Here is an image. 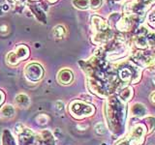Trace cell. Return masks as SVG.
I'll use <instances>...</instances> for the list:
<instances>
[{"label": "cell", "instance_id": "e0dca14e", "mask_svg": "<svg viewBox=\"0 0 155 145\" xmlns=\"http://www.w3.org/2000/svg\"><path fill=\"white\" fill-rule=\"evenodd\" d=\"M65 34H66V29L64 26L62 25H57L53 28V31H52V35L55 39H63L65 37Z\"/></svg>", "mask_w": 155, "mask_h": 145}, {"label": "cell", "instance_id": "9a60e30c", "mask_svg": "<svg viewBox=\"0 0 155 145\" xmlns=\"http://www.w3.org/2000/svg\"><path fill=\"white\" fill-rule=\"evenodd\" d=\"M2 145H17L11 132L7 129H5L2 134Z\"/></svg>", "mask_w": 155, "mask_h": 145}, {"label": "cell", "instance_id": "9c48e42d", "mask_svg": "<svg viewBox=\"0 0 155 145\" xmlns=\"http://www.w3.org/2000/svg\"><path fill=\"white\" fill-rule=\"evenodd\" d=\"M34 134L28 128H24L21 133L18 134V144L19 145H31L34 142Z\"/></svg>", "mask_w": 155, "mask_h": 145}, {"label": "cell", "instance_id": "7c38bea8", "mask_svg": "<svg viewBox=\"0 0 155 145\" xmlns=\"http://www.w3.org/2000/svg\"><path fill=\"white\" fill-rule=\"evenodd\" d=\"M38 145H55V140L50 130H43L37 138Z\"/></svg>", "mask_w": 155, "mask_h": 145}, {"label": "cell", "instance_id": "5b68a950", "mask_svg": "<svg viewBox=\"0 0 155 145\" xmlns=\"http://www.w3.org/2000/svg\"><path fill=\"white\" fill-rule=\"evenodd\" d=\"M45 75V70L39 63H29L24 69V76L29 81H40Z\"/></svg>", "mask_w": 155, "mask_h": 145}, {"label": "cell", "instance_id": "ac0fdd59", "mask_svg": "<svg viewBox=\"0 0 155 145\" xmlns=\"http://www.w3.org/2000/svg\"><path fill=\"white\" fill-rule=\"evenodd\" d=\"M74 7L80 10H87L90 8L89 0H73L72 1Z\"/></svg>", "mask_w": 155, "mask_h": 145}, {"label": "cell", "instance_id": "836d02e7", "mask_svg": "<svg viewBox=\"0 0 155 145\" xmlns=\"http://www.w3.org/2000/svg\"><path fill=\"white\" fill-rule=\"evenodd\" d=\"M152 80H153V83L155 84V76H153V79H152Z\"/></svg>", "mask_w": 155, "mask_h": 145}, {"label": "cell", "instance_id": "6da1fadb", "mask_svg": "<svg viewBox=\"0 0 155 145\" xmlns=\"http://www.w3.org/2000/svg\"><path fill=\"white\" fill-rule=\"evenodd\" d=\"M91 24L94 34L92 36V43L97 46L106 45L111 38L114 37V33L111 31L110 26L108 21L98 16H92Z\"/></svg>", "mask_w": 155, "mask_h": 145}, {"label": "cell", "instance_id": "277c9868", "mask_svg": "<svg viewBox=\"0 0 155 145\" xmlns=\"http://www.w3.org/2000/svg\"><path fill=\"white\" fill-rule=\"evenodd\" d=\"M69 111L73 117L77 119H82L87 116L93 115L95 112V108L93 105H91L84 102L79 100L73 101L69 105Z\"/></svg>", "mask_w": 155, "mask_h": 145}, {"label": "cell", "instance_id": "30bf717a", "mask_svg": "<svg viewBox=\"0 0 155 145\" xmlns=\"http://www.w3.org/2000/svg\"><path fill=\"white\" fill-rule=\"evenodd\" d=\"M117 94L119 97L118 99L120 101H122L123 103H126V102H129L132 100L133 96H134V91H133L132 87L124 83L122 86H120L118 88Z\"/></svg>", "mask_w": 155, "mask_h": 145}, {"label": "cell", "instance_id": "4316f807", "mask_svg": "<svg viewBox=\"0 0 155 145\" xmlns=\"http://www.w3.org/2000/svg\"><path fill=\"white\" fill-rule=\"evenodd\" d=\"M24 128H25V127H24V126L22 125V124H17L16 126H15V130H16V133L18 134L19 133H21L22 132V130L24 129Z\"/></svg>", "mask_w": 155, "mask_h": 145}, {"label": "cell", "instance_id": "7402d4cb", "mask_svg": "<svg viewBox=\"0 0 155 145\" xmlns=\"http://www.w3.org/2000/svg\"><path fill=\"white\" fill-rule=\"evenodd\" d=\"M36 122L39 125H46L48 122V117L46 114H44V113L39 114L36 117Z\"/></svg>", "mask_w": 155, "mask_h": 145}, {"label": "cell", "instance_id": "cb8c5ba5", "mask_svg": "<svg viewBox=\"0 0 155 145\" xmlns=\"http://www.w3.org/2000/svg\"><path fill=\"white\" fill-rule=\"evenodd\" d=\"M145 121H147V124H148V133H151V132H154L155 130V118L154 117H148L145 119Z\"/></svg>", "mask_w": 155, "mask_h": 145}, {"label": "cell", "instance_id": "ba28073f", "mask_svg": "<svg viewBox=\"0 0 155 145\" xmlns=\"http://www.w3.org/2000/svg\"><path fill=\"white\" fill-rule=\"evenodd\" d=\"M133 23H134L133 18L127 14V16H123V17L121 16L120 18L114 24V26L120 32H128L132 28Z\"/></svg>", "mask_w": 155, "mask_h": 145}, {"label": "cell", "instance_id": "3957f363", "mask_svg": "<svg viewBox=\"0 0 155 145\" xmlns=\"http://www.w3.org/2000/svg\"><path fill=\"white\" fill-rule=\"evenodd\" d=\"M118 76L124 83H137L140 79V70L132 63L124 64L118 69Z\"/></svg>", "mask_w": 155, "mask_h": 145}, {"label": "cell", "instance_id": "f546056e", "mask_svg": "<svg viewBox=\"0 0 155 145\" xmlns=\"http://www.w3.org/2000/svg\"><path fill=\"white\" fill-rule=\"evenodd\" d=\"M117 145H130V144H129V142H128V140L126 139V140H123V141L119 142Z\"/></svg>", "mask_w": 155, "mask_h": 145}, {"label": "cell", "instance_id": "52a82bcc", "mask_svg": "<svg viewBox=\"0 0 155 145\" xmlns=\"http://www.w3.org/2000/svg\"><path fill=\"white\" fill-rule=\"evenodd\" d=\"M153 3H155V0H136L135 2L126 5L125 11L128 14H143Z\"/></svg>", "mask_w": 155, "mask_h": 145}, {"label": "cell", "instance_id": "5bb4252c", "mask_svg": "<svg viewBox=\"0 0 155 145\" xmlns=\"http://www.w3.org/2000/svg\"><path fill=\"white\" fill-rule=\"evenodd\" d=\"M130 111H131V113L135 116H137V117H143V116H144L145 113H147V108H145V105L142 104H135L132 105Z\"/></svg>", "mask_w": 155, "mask_h": 145}, {"label": "cell", "instance_id": "484cf974", "mask_svg": "<svg viewBox=\"0 0 155 145\" xmlns=\"http://www.w3.org/2000/svg\"><path fill=\"white\" fill-rule=\"evenodd\" d=\"M55 108L56 110L59 111V112H61V111H63L65 108V104L63 103L62 101H57L55 103Z\"/></svg>", "mask_w": 155, "mask_h": 145}, {"label": "cell", "instance_id": "d4e9b609", "mask_svg": "<svg viewBox=\"0 0 155 145\" xmlns=\"http://www.w3.org/2000/svg\"><path fill=\"white\" fill-rule=\"evenodd\" d=\"M147 21L151 25H155V10L151 11L147 16Z\"/></svg>", "mask_w": 155, "mask_h": 145}, {"label": "cell", "instance_id": "d6986e66", "mask_svg": "<svg viewBox=\"0 0 155 145\" xmlns=\"http://www.w3.org/2000/svg\"><path fill=\"white\" fill-rule=\"evenodd\" d=\"M6 60H7V63L10 66H17L18 63L21 62L18 60V58L15 51H11V52L8 53L7 57H6Z\"/></svg>", "mask_w": 155, "mask_h": 145}, {"label": "cell", "instance_id": "7a4b0ae2", "mask_svg": "<svg viewBox=\"0 0 155 145\" xmlns=\"http://www.w3.org/2000/svg\"><path fill=\"white\" fill-rule=\"evenodd\" d=\"M110 103L113 104V105H110V104L107 103V111L111 113H114V116L108 118V124L110 126V128L111 130H116V129H118V124H121V126H123L124 124V118H125V105L122 101H120L118 98H110Z\"/></svg>", "mask_w": 155, "mask_h": 145}, {"label": "cell", "instance_id": "8992f818", "mask_svg": "<svg viewBox=\"0 0 155 145\" xmlns=\"http://www.w3.org/2000/svg\"><path fill=\"white\" fill-rule=\"evenodd\" d=\"M147 128L143 124H137L131 130L128 135V142L130 145H140L143 142L144 135L147 134Z\"/></svg>", "mask_w": 155, "mask_h": 145}, {"label": "cell", "instance_id": "8fae6325", "mask_svg": "<svg viewBox=\"0 0 155 145\" xmlns=\"http://www.w3.org/2000/svg\"><path fill=\"white\" fill-rule=\"evenodd\" d=\"M74 80V74L69 69H62L57 75V81L62 85H69Z\"/></svg>", "mask_w": 155, "mask_h": 145}, {"label": "cell", "instance_id": "44dd1931", "mask_svg": "<svg viewBox=\"0 0 155 145\" xmlns=\"http://www.w3.org/2000/svg\"><path fill=\"white\" fill-rule=\"evenodd\" d=\"M94 130H95V133L97 134H100V135H103L107 133V129H106V125L102 122H99L95 125L94 127Z\"/></svg>", "mask_w": 155, "mask_h": 145}, {"label": "cell", "instance_id": "8d00e7d4", "mask_svg": "<svg viewBox=\"0 0 155 145\" xmlns=\"http://www.w3.org/2000/svg\"><path fill=\"white\" fill-rule=\"evenodd\" d=\"M32 1H38V0H32Z\"/></svg>", "mask_w": 155, "mask_h": 145}, {"label": "cell", "instance_id": "d6a6232c", "mask_svg": "<svg viewBox=\"0 0 155 145\" xmlns=\"http://www.w3.org/2000/svg\"><path fill=\"white\" fill-rule=\"evenodd\" d=\"M48 1L50 2V3H54V2H56V1H57V0H48Z\"/></svg>", "mask_w": 155, "mask_h": 145}, {"label": "cell", "instance_id": "603a6c76", "mask_svg": "<svg viewBox=\"0 0 155 145\" xmlns=\"http://www.w3.org/2000/svg\"><path fill=\"white\" fill-rule=\"evenodd\" d=\"M89 4L92 10H98L103 5V0H89Z\"/></svg>", "mask_w": 155, "mask_h": 145}, {"label": "cell", "instance_id": "2e32d148", "mask_svg": "<svg viewBox=\"0 0 155 145\" xmlns=\"http://www.w3.org/2000/svg\"><path fill=\"white\" fill-rule=\"evenodd\" d=\"M16 103L21 108H27L30 105V100L25 94H19L16 97Z\"/></svg>", "mask_w": 155, "mask_h": 145}, {"label": "cell", "instance_id": "e575fe53", "mask_svg": "<svg viewBox=\"0 0 155 145\" xmlns=\"http://www.w3.org/2000/svg\"><path fill=\"white\" fill-rule=\"evenodd\" d=\"M113 1H116V2H119V1H121V0H113Z\"/></svg>", "mask_w": 155, "mask_h": 145}, {"label": "cell", "instance_id": "f1b7e54d", "mask_svg": "<svg viewBox=\"0 0 155 145\" xmlns=\"http://www.w3.org/2000/svg\"><path fill=\"white\" fill-rule=\"evenodd\" d=\"M150 101H151L153 104H155V92H153V93L150 95Z\"/></svg>", "mask_w": 155, "mask_h": 145}, {"label": "cell", "instance_id": "d590c367", "mask_svg": "<svg viewBox=\"0 0 155 145\" xmlns=\"http://www.w3.org/2000/svg\"><path fill=\"white\" fill-rule=\"evenodd\" d=\"M102 145H108V144H107V143H102Z\"/></svg>", "mask_w": 155, "mask_h": 145}, {"label": "cell", "instance_id": "4fadbf2b", "mask_svg": "<svg viewBox=\"0 0 155 145\" xmlns=\"http://www.w3.org/2000/svg\"><path fill=\"white\" fill-rule=\"evenodd\" d=\"M14 51L16 52L18 60L21 62L27 59V58L29 57V55H30V50H29V47L26 45H23V44L17 46L16 50H15Z\"/></svg>", "mask_w": 155, "mask_h": 145}, {"label": "cell", "instance_id": "ffe728a7", "mask_svg": "<svg viewBox=\"0 0 155 145\" xmlns=\"http://www.w3.org/2000/svg\"><path fill=\"white\" fill-rule=\"evenodd\" d=\"M1 114L4 117H13L15 114V108L11 105H4L1 109Z\"/></svg>", "mask_w": 155, "mask_h": 145}, {"label": "cell", "instance_id": "1f68e13d", "mask_svg": "<svg viewBox=\"0 0 155 145\" xmlns=\"http://www.w3.org/2000/svg\"><path fill=\"white\" fill-rule=\"evenodd\" d=\"M7 1H9L10 3H16L18 0H7Z\"/></svg>", "mask_w": 155, "mask_h": 145}, {"label": "cell", "instance_id": "83f0119b", "mask_svg": "<svg viewBox=\"0 0 155 145\" xmlns=\"http://www.w3.org/2000/svg\"><path fill=\"white\" fill-rule=\"evenodd\" d=\"M4 101H5V94H4V92L0 90V106L4 103Z\"/></svg>", "mask_w": 155, "mask_h": 145}, {"label": "cell", "instance_id": "4dcf8cb0", "mask_svg": "<svg viewBox=\"0 0 155 145\" xmlns=\"http://www.w3.org/2000/svg\"><path fill=\"white\" fill-rule=\"evenodd\" d=\"M2 7V10H4V11H8V10L10 9V7H9V5L8 4H4L3 6H1Z\"/></svg>", "mask_w": 155, "mask_h": 145}]
</instances>
